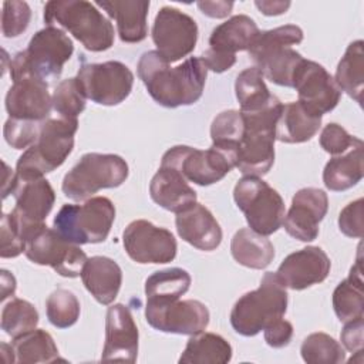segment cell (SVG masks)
<instances>
[{
  "instance_id": "6da1fadb",
  "label": "cell",
  "mask_w": 364,
  "mask_h": 364,
  "mask_svg": "<svg viewBox=\"0 0 364 364\" xmlns=\"http://www.w3.org/2000/svg\"><path fill=\"white\" fill-rule=\"evenodd\" d=\"M138 77L152 100L166 108L195 104L203 94L208 68L200 57L171 67L156 50L145 51L136 65Z\"/></svg>"
},
{
  "instance_id": "7a4b0ae2",
  "label": "cell",
  "mask_w": 364,
  "mask_h": 364,
  "mask_svg": "<svg viewBox=\"0 0 364 364\" xmlns=\"http://www.w3.org/2000/svg\"><path fill=\"white\" fill-rule=\"evenodd\" d=\"M78 121L73 118H47L40 125L37 141L27 148L16 164V179L44 178L64 164L74 148Z\"/></svg>"
},
{
  "instance_id": "3957f363",
  "label": "cell",
  "mask_w": 364,
  "mask_h": 364,
  "mask_svg": "<svg viewBox=\"0 0 364 364\" xmlns=\"http://www.w3.org/2000/svg\"><path fill=\"white\" fill-rule=\"evenodd\" d=\"M43 17L47 26L63 27L90 51H105L114 44V26L94 3L51 0L44 4Z\"/></svg>"
},
{
  "instance_id": "277c9868",
  "label": "cell",
  "mask_w": 364,
  "mask_h": 364,
  "mask_svg": "<svg viewBox=\"0 0 364 364\" xmlns=\"http://www.w3.org/2000/svg\"><path fill=\"white\" fill-rule=\"evenodd\" d=\"M303 41V30L296 24H286L260 31L247 53L264 78L282 87L293 85L296 68L303 61L291 46Z\"/></svg>"
},
{
  "instance_id": "5b68a950",
  "label": "cell",
  "mask_w": 364,
  "mask_h": 364,
  "mask_svg": "<svg viewBox=\"0 0 364 364\" xmlns=\"http://www.w3.org/2000/svg\"><path fill=\"white\" fill-rule=\"evenodd\" d=\"M287 290L276 272H267L256 290L245 293L233 304L230 324L245 337H253L273 321L282 318L287 310Z\"/></svg>"
},
{
  "instance_id": "8992f818",
  "label": "cell",
  "mask_w": 364,
  "mask_h": 364,
  "mask_svg": "<svg viewBox=\"0 0 364 364\" xmlns=\"http://www.w3.org/2000/svg\"><path fill=\"white\" fill-rule=\"evenodd\" d=\"M277 100L264 109L256 112H240L245 122L243 138L239 144L236 168L245 176H263L274 162L276 122L282 111Z\"/></svg>"
},
{
  "instance_id": "52a82bcc",
  "label": "cell",
  "mask_w": 364,
  "mask_h": 364,
  "mask_svg": "<svg viewBox=\"0 0 364 364\" xmlns=\"http://www.w3.org/2000/svg\"><path fill=\"white\" fill-rule=\"evenodd\" d=\"M125 159L115 154H84L65 173L61 189L73 200H84L101 189L118 188L128 178Z\"/></svg>"
},
{
  "instance_id": "ba28073f",
  "label": "cell",
  "mask_w": 364,
  "mask_h": 364,
  "mask_svg": "<svg viewBox=\"0 0 364 364\" xmlns=\"http://www.w3.org/2000/svg\"><path fill=\"white\" fill-rule=\"evenodd\" d=\"M115 220V206L105 196H94L81 205H64L57 212L54 229L75 245L104 242Z\"/></svg>"
},
{
  "instance_id": "9c48e42d",
  "label": "cell",
  "mask_w": 364,
  "mask_h": 364,
  "mask_svg": "<svg viewBox=\"0 0 364 364\" xmlns=\"http://www.w3.org/2000/svg\"><path fill=\"white\" fill-rule=\"evenodd\" d=\"M11 87L6 94V111L10 118L43 122L53 108V95L48 92L47 81L34 75L18 51L10 61Z\"/></svg>"
},
{
  "instance_id": "30bf717a",
  "label": "cell",
  "mask_w": 364,
  "mask_h": 364,
  "mask_svg": "<svg viewBox=\"0 0 364 364\" xmlns=\"http://www.w3.org/2000/svg\"><path fill=\"white\" fill-rule=\"evenodd\" d=\"M236 206L245 213L252 230L269 236L284 219V200L280 193L259 176H243L233 189Z\"/></svg>"
},
{
  "instance_id": "8fae6325",
  "label": "cell",
  "mask_w": 364,
  "mask_h": 364,
  "mask_svg": "<svg viewBox=\"0 0 364 364\" xmlns=\"http://www.w3.org/2000/svg\"><path fill=\"white\" fill-rule=\"evenodd\" d=\"M161 166L178 169L188 182L209 186L223 179L236 168V154L213 145L209 149L175 145L164 154Z\"/></svg>"
},
{
  "instance_id": "7c38bea8",
  "label": "cell",
  "mask_w": 364,
  "mask_h": 364,
  "mask_svg": "<svg viewBox=\"0 0 364 364\" xmlns=\"http://www.w3.org/2000/svg\"><path fill=\"white\" fill-rule=\"evenodd\" d=\"M26 257L40 266H50L63 277L81 276L82 267L87 262L85 252L65 237L55 229H50L46 223L37 226L26 239Z\"/></svg>"
},
{
  "instance_id": "4fadbf2b",
  "label": "cell",
  "mask_w": 364,
  "mask_h": 364,
  "mask_svg": "<svg viewBox=\"0 0 364 364\" xmlns=\"http://www.w3.org/2000/svg\"><path fill=\"white\" fill-rule=\"evenodd\" d=\"M75 78L85 98L107 107L125 101L134 87V74L121 61L82 64Z\"/></svg>"
},
{
  "instance_id": "5bb4252c",
  "label": "cell",
  "mask_w": 364,
  "mask_h": 364,
  "mask_svg": "<svg viewBox=\"0 0 364 364\" xmlns=\"http://www.w3.org/2000/svg\"><path fill=\"white\" fill-rule=\"evenodd\" d=\"M151 36L159 55L171 64L195 50L198 24L189 14L179 9L164 6L155 16Z\"/></svg>"
},
{
  "instance_id": "9a60e30c",
  "label": "cell",
  "mask_w": 364,
  "mask_h": 364,
  "mask_svg": "<svg viewBox=\"0 0 364 364\" xmlns=\"http://www.w3.org/2000/svg\"><path fill=\"white\" fill-rule=\"evenodd\" d=\"M146 323L162 333L193 336L209 324L208 307L193 299L188 300H146Z\"/></svg>"
},
{
  "instance_id": "2e32d148",
  "label": "cell",
  "mask_w": 364,
  "mask_h": 364,
  "mask_svg": "<svg viewBox=\"0 0 364 364\" xmlns=\"http://www.w3.org/2000/svg\"><path fill=\"white\" fill-rule=\"evenodd\" d=\"M23 53L28 70L44 81L61 75L64 64L74 53L71 38L58 27L47 26L38 30Z\"/></svg>"
},
{
  "instance_id": "e0dca14e",
  "label": "cell",
  "mask_w": 364,
  "mask_h": 364,
  "mask_svg": "<svg viewBox=\"0 0 364 364\" xmlns=\"http://www.w3.org/2000/svg\"><path fill=\"white\" fill-rule=\"evenodd\" d=\"M127 255L141 264H164L175 259L178 245L175 236L165 228H158L149 220H132L122 233Z\"/></svg>"
},
{
  "instance_id": "ac0fdd59",
  "label": "cell",
  "mask_w": 364,
  "mask_h": 364,
  "mask_svg": "<svg viewBox=\"0 0 364 364\" xmlns=\"http://www.w3.org/2000/svg\"><path fill=\"white\" fill-rule=\"evenodd\" d=\"M11 195L16 199V206L10 212L24 237L40 225L51 212L55 202V192L46 178L20 181L14 176Z\"/></svg>"
},
{
  "instance_id": "d6986e66",
  "label": "cell",
  "mask_w": 364,
  "mask_h": 364,
  "mask_svg": "<svg viewBox=\"0 0 364 364\" xmlns=\"http://www.w3.org/2000/svg\"><path fill=\"white\" fill-rule=\"evenodd\" d=\"M291 88L297 91V101L321 117L333 111L341 98V90L331 74L321 64L306 58L296 68Z\"/></svg>"
},
{
  "instance_id": "ffe728a7",
  "label": "cell",
  "mask_w": 364,
  "mask_h": 364,
  "mask_svg": "<svg viewBox=\"0 0 364 364\" xmlns=\"http://www.w3.org/2000/svg\"><path fill=\"white\" fill-rule=\"evenodd\" d=\"M327 209L328 198L323 189L301 188L294 193L282 225L291 237L300 242H313L318 236V223L324 219Z\"/></svg>"
},
{
  "instance_id": "44dd1931",
  "label": "cell",
  "mask_w": 364,
  "mask_h": 364,
  "mask_svg": "<svg viewBox=\"0 0 364 364\" xmlns=\"http://www.w3.org/2000/svg\"><path fill=\"white\" fill-rule=\"evenodd\" d=\"M330 267L331 262L321 247L307 246L286 256L276 274L286 287L304 290L324 282Z\"/></svg>"
},
{
  "instance_id": "7402d4cb",
  "label": "cell",
  "mask_w": 364,
  "mask_h": 364,
  "mask_svg": "<svg viewBox=\"0 0 364 364\" xmlns=\"http://www.w3.org/2000/svg\"><path fill=\"white\" fill-rule=\"evenodd\" d=\"M138 337V327L129 309L122 303L109 306L105 316V341L101 360L135 363Z\"/></svg>"
},
{
  "instance_id": "603a6c76",
  "label": "cell",
  "mask_w": 364,
  "mask_h": 364,
  "mask_svg": "<svg viewBox=\"0 0 364 364\" xmlns=\"http://www.w3.org/2000/svg\"><path fill=\"white\" fill-rule=\"evenodd\" d=\"M175 225L181 239L199 250H215L222 242L219 222L206 206L198 202L176 213Z\"/></svg>"
},
{
  "instance_id": "cb8c5ba5",
  "label": "cell",
  "mask_w": 364,
  "mask_h": 364,
  "mask_svg": "<svg viewBox=\"0 0 364 364\" xmlns=\"http://www.w3.org/2000/svg\"><path fill=\"white\" fill-rule=\"evenodd\" d=\"M151 199L161 208L179 213L196 203V192L175 168L159 166L149 183Z\"/></svg>"
},
{
  "instance_id": "d4e9b609",
  "label": "cell",
  "mask_w": 364,
  "mask_h": 364,
  "mask_svg": "<svg viewBox=\"0 0 364 364\" xmlns=\"http://www.w3.org/2000/svg\"><path fill=\"white\" fill-rule=\"evenodd\" d=\"M81 280L100 304L108 306L119 293L122 270L115 260L107 256H92L82 267Z\"/></svg>"
},
{
  "instance_id": "484cf974",
  "label": "cell",
  "mask_w": 364,
  "mask_h": 364,
  "mask_svg": "<svg viewBox=\"0 0 364 364\" xmlns=\"http://www.w3.org/2000/svg\"><path fill=\"white\" fill-rule=\"evenodd\" d=\"M95 6L101 7L115 20L118 36L122 43H141L146 38V16L149 1L139 0H98Z\"/></svg>"
},
{
  "instance_id": "4316f807",
  "label": "cell",
  "mask_w": 364,
  "mask_h": 364,
  "mask_svg": "<svg viewBox=\"0 0 364 364\" xmlns=\"http://www.w3.org/2000/svg\"><path fill=\"white\" fill-rule=\"evenodd\" d=\"M321 115L307 109L300 101L283 104L276 122V139L284 144L310 141L321 127Z\"/></svg>"
},
{
  "instance_id": "83f0119b",
  "label": "cell",
  "mask_w": 364,
  "mask_h": 364,
  "mask_svg": "<svg viewBox=\"0 0 364 364\" xmlns=\"http://www.w3.org/2000/svg\"><path fill=\"white\" fill-rule=\"evenodd\" d=\"M260 30L253 18L246 14H237L216 26L209 37V50L236 55L237 51L249 50Z\"/></svg>"
},
{
  "instance_id": "f1b7e54d",
  "label": "cell",
  "mask_w": 364,
  "mask_h": 364,
  "mask_svg": "<svg viewBox=\"0 0 364 364\" xmlns=\"http://www.w3.org/2000/svg\"><path fill=\"white\" fill-rule=\"evenodd\" d=\"M230 253L239 264L262 270L272 263L274 246L266 236L256 233L250 228H242L232 237Z\"/></svg>"
},
{
  "instance_id": "f546056e",
  "label": "cell",
  "mask_w": 364,
  "mask_h": 364,
  "mask_svg": "<svg viewBox=\"0 0 364 364\" xmlns=\"http://www.w3.org/2000/svg\"><path fill=\"white\" fill-rule=\"evenodd\" d=\"M363 146H354L341 155L333 156L326 164L323 182L327 189L343 192L355 186L363 179Z\"/></svg>"
},
{
  "instance_id": "4dcf8cb0",
  "label": "cell",
  "mask_w": 364,
  "mask_h": 364,
  "mask_svg": "<svg viewBox=\"0 0 364 364\" xmlns=\"http://www.w3.org/2000/svg\"><path fill=\"white\" fill-rule=\"evenodd\" d=\"M333 309L340 321L346 323L364 316V291L361 259L350 269L348 277L338 283L333 291Z\"/></svg>"
},
{
  "instance_id": "1f68e13d",
  "label": "cell",
  "mask_w": 364,
  "mask_h": 364,
  "mask_svg": "<svg viewBox=\"0 0 364 364\" xmlns=\"http://www.w3.org/2000/svg\"><path fill=\"white\" fill-rule=\"evenodd\" d=\"M232 360V346L219 334H193L179 357L181 364H226Z\"/></svg>"
},
{
  "instance_id": "d6a6232c",
  "label": "cell",
  "mask_w": 364,
  "mask_h": 364,
  "mask_svg": "<svg viewBox=\"0 0 364 364\" xmlns=\"http://www.w3.org/2000/svg\"><path fill=\"white\" fill-rule=\"evenodd\" d=\"M334 81L341 91L361 105L364 91L363 40H355L348 44L344 55L338 61Z\"/></svg>"
},
{
  "instance_id": "836d02e7",
  "label": "cell",
  "mask_w": 364,
  "mask_h": 364,
  "mask_svg": "<svg viewBox=\"0 0 364 364\" xmlns=\"http://www.w3.org/2000/svg\"><path fill=\"white\" fill-rule=\"evenodd\" d=\"M235 94L240 104V112H256L279 100L269 91L264 77L256 65L243 70L236 77Z\"/></svg>"
},
{
  "instance_id": "e575fe53",
  "label": "cell",
  "mask_w": 364,
  "mask_h": 364,
  "mask_svg": "<svg viewBox=\"0 0 364 364\" xmlns=\"http://www.w3.org/2000/svg\"><path fill=\"white\" fill-rule=\"evenodd\" d=\"M11 347L18 364L54 363L58 360V348L53 337L43 328H34L13 338Z\"/></svg>"
},
{
  "instance_id": "d590c367",
  "label": "cell",
  "mask_w": 364,
  "mask_h": 364,
  "mask_svg": "<svg viewBox=\"0 0 364 364\" xmlns=\"http://www.w3.org/2000/svg\"><path fill=\"white\" fill-rule=\"evenodd\" d=\"M191 282V274L185 269L158 270L145 280L146 300H176L189 290Z\"/></svg>"
},
{
  "instance_id": "8d00e7d4",
  "label": "cell",
  "mask_w": 364,
  "mask_h": 364,
  "mask_svg": "<svg viewBox=\"0 0 364 364\" xmlns=\"http://www.w3.org/2000/svg\"><path fill=\"white\" fill-rule=\"evenodd\" d=\"M245 132V122L240 111L237 109H228L218 114L210 125V138L212 145L220 149H226L229 152L236 154L239 144L243 138Z\"/></svg>"
},
{
  "instance_id": "74e56055",
  "label": "cell",
  "mask_w": 364,
  "mask_h": 364,
  "mask_svg": "<svg viewBox=\"0 0 364 364\" xmlns=\"http://www.w3.org/2000/svg\"><path fill=\"white\" fill-rule=\"evenodd\" d=\"M37 324L38 311L30 301L14 297L4 304L1 310V330L11 338L34 330Z\"/></svg>"
},
{
  "instance_id": "f35d334b",
  "label": "cell",
  "mask_w": 364,
  "mask_h": 364,
  "mask_svg": "<svg viewBox=\"0 0 364 364\" xmlns=\"http://www.w3.org/2000/svg\"><path fill=\"white\" fill-rule=\"evenodd\" d=\"M300 354L309 364H338L346 361L344 347L326 333L309 334L301 343Z\"/></svg>"
},
{
  "instance_id": "ab89813d",
  "label": "cell",
  "mask_w": 364,
  "mask_h": 364,
  "mask_svg": "<svg viewBox=\"0 0 364 364\" xmlns=\"http://www.w3.org/2000/svg\"><path fill=\"white\" fill-rule=\"evenodd\" d=\"M80 301L67 289L54 290L46 300V314L48 321L57 328H68L80 318Z\"/></svg>"
},
{
  "instance_id": "60d3db41",
  "label": "cell",
  "mask_w": 364,
  "mask_h": 364,
  "mask_svg": "<svg viewBox=\"0 0 364 364\" xmlns=\"http://www.w3.org/2000/svg\"><path fill=\"white\" fill-rule=\"evenodd\" d=\"M85 95L82 94L75 77L63 80L53 92V108L63 118L77 117L85 109Z\"/></svg>"
},
{
  "instance_id": "b9f144b4",
  "label": "cell",
  "mask_w": 364,
  "mask_h": 364,
  "mask_svg": "<svg viewBox=\"0 0 364 364\" xmlns=\"http://www.w3.org/2000/svg\"><path fill=\"white\" fill-rule=\"evenodd\" d=\"M31 9L26 1H4L1 11V34L7 38L18 37L28 27Z\"/></svg>"
},
{
  "instance_id": "7bdbcfd3",
  "label": "cell",
  "mask_w": 364,
  "mask_h": 364,
  "mask_svg": "<svg viewBox=\"0 0 364 364\" xmlns=\"http://www.w3.org/2000/svg\"><path fill=\"white\" fill-rule=\"evenodd\" d=\"M41 122L10 118L4 122L3 135L6 142L14 149L30 148L38 138Z\"/></svg>"
},
{
  "instance_id": "ee69618b",
  "label": "cell",
  "mask_w": 364,
  "mask_h": 364,
  "mask_svg": "<svg viewBox=\"0 0 364 364\" xmlns=\"http://www.w3.org/2000/svg\"><path fill=\"white\" fill-rule=\"evenodd\" d=\"M358 145H364L363 141L350 135L341 125L336 122L327 124L320 134V146L333 156L341 155Z\"/></svg>"
},
{
  "instance_id": "f6af8a7d",
  "label": "cell",
  "mask_w": 364,
  "mask_h": 364,
  "mask_svg": "<svg viewBox=\"0 0 364 364\" xmlns=\"http://www.w3.org/2000/svg\"><path fill=\"white\" fill-rule=\"evenodd\" d=\"M26 240L11 213L1 215V247L0 256L3 259L17 257L24 253Z\"/></svg>"
},
{
  "instance_id": "bcb514c9",
  "label": "cell",
  "mask_w": 364,
  "mask_h": 364,
  "mask_svg": "<svg viewBox=\"0 0 364 364\" xmlns=\"http://www.w3.org/2000/svg\"><path fill=\"white\" fill-rule=\"evenodd\" d=\"M363 198L350 202L338 215V229L348 237H363Z\"/></svg>"
},
{
  "instance_id": "7dc6e473",
  "label": "cell",
  "mask_w": 364,
  "mask_h": 364,
  "mask_svg": "<svg viewBox=\"0 0 364 364\" xmlns=\"http://www.w3.org/2000/svg\"><path fill=\"white\" fill-rule=\"evenodd\" d=\"M263 337L267 346L273 348H282L289 346L293 337V324L283 317L273 321L263 330Z\"/></svg>"
},
{
  "instance_id": "c3c4849f",
  "label": "cell",
  "mask_w": 364,
  "mask_h": 364,
  "mask_svg": "<svg viewBox=\"0 0 364 364\" xmlns=\"http://www.w3.org/2000/svg\"><path fill=\"white\" fill-rule=\"evenodd\" d=\"M363 317L344 323L341 330V344L350 353H358L363 350Z\"/></svg>"
},
{
  "instance_id": "681fc988",
  "label": "cell",
  "mask_w": 364,
  "mask_h": 364,
  "mask_svg": "<svg viewBox=\"0 0 364 364\" xmlns=\"http://www.w3.org/2000/svg\"><path fill=\"white\" fill-rule=\"evenodd\" d=\"M202 61L205 63L208 71H213V73H223L228 71L229 68H232L236 63V55H228V54H220L212 50H206L202 55H200Z\"/></svg>"
},
{
  "instance_id": "f907efd6",
  "label": "cell",
  "mask_w": 364,
  "mask_h": 364,
  "mask_svg": "<svg viewBox=\"0 0 364 364\" xmlns=\"http://www.w3.org/2000/svg\"><path fill=\"white\" fill-rule=\"evenodd\" d=\"M196 6L205 16L212 18L228 17L233 9L232 1H198Z\"/></svg>"
},
{
  "instance_id": "816d5d0a",
  "label": "cell",
  "mask_w": 364,
  "mask_h": 364,
  "mask_svg": "<svg viewBox=\"0 0 364 364\" xmlns=\"http://www.w3.org/2000/svg\"><path fill=\"white\" fill-rule=\"evenodd\" d=\"M255 6L263 13L264 16H279L287 11L290 7V1H269V0H257Z\"/></svg>"
},
{
  "instance_id": "f5cc1de1",
  "label": "cell",
  "mask_w": 364,
  "mask_h": 364,
  "mask_svg": "<svg viewBox=\"0 0 364 364\" xmlns=\"http://www.w3.org/2000/svg\"><path fill=\"white\" fill-rule=\"evenodd\" d=\"M16 291V279L9 270H1V301L13 296Z\"/></svg>"
},
{
  "instance_id": "db71d44e",
  "label": "cell",
  "mask_w": 364,
  "mask_h": 364,
  "mask_svg": "<svg viewBox=\"0 0 364 364\" xmlns=\"http://www.w3.org/2000/svg\"><path fill=\"white\" fill-rule=\"evenodd\" d=\"M4 182H3V199H6L10 193H11V188H13V183H14V172H11L7 166V164H4Z\"/></svg>"
}]
</instances>
